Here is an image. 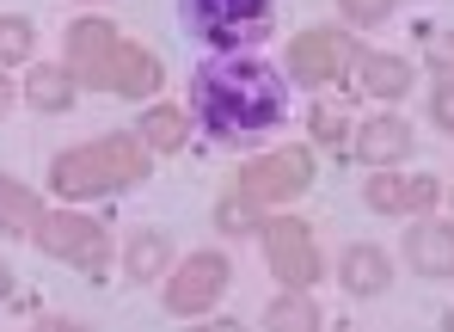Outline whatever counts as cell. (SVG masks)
<instances>
[{"instance_id":"cell-1","label":"cell","mask_w":454,"mask_h":332,"mask_svg":"<svg viewBox=\"0 0 454 332\" xmlns=\"http://www.w3.org/2000/svg\"><path fill=\"white\" fill-rule=\"evenodd\" d=\"M191 111H197V123L215 136V142H258V136H270L277 123H283V111H289V86L277 81V68L270 62H258V56H215V62H203L197 75H191Z\"/></svg>"},{"instance_id":"cell-2","label":"cell","mask_w":454,"mask_h":332,"mask_svg":"<svg viewBox=\"0 0 454 332\" xmlns=\"http://www.w3.org/2000/svg\"><path fill=\"white\" fill-rule=\"evenodd\" d=\"M68 68L80 86H98V92H153L166 81L160 62H153L142 43H129L111 19H80L68 25Z\"/></svg>"},{"instance_id":"cell-3","label":"cell","mask_w":454,"mask_h":332,"mask_svg":"<svg viewBox=\"0 0 454 332\" xmlns=\"http://www.w3.org/2000/svg\"><path fill=\"white\" fill-rule=\"evenodd\" d=\"M148 142L142 136H98V142H86V148H68V154H56L50 161V185L62 191V197H105V191H123V185H142L148 178Z\"/></svg>"},{"instance_id":"cell-4","label":"cell","mask_w":454,"mask_h":332,"mask_svg":"<svg viewBox=\"0 0 454 332\" xmlns=\"http://www.w3.org/2000/svg\"><path fill=\"white\" fill-rule=\"evenodd\" d=\"M191 37L215 43V50H246L270 31L277 19V0H178Z\"/></svg>"},{"instance_id":"cell-5","label":"cell","mask_w":454,"mask_h":332,"mask_svg":"<svg viewBox=\"0 0 454 332\" xmlns=\"http://www.w3.org/2000/svg\"><path fill=\"white\" fill-rule=\"evenodd\" d=\"M313 185V154L307 148H277V154H258V161L239 166V191L264 209V203H289Z\"/></svg>"},{"instance_id":"cell-6","label":"cell","mask_w":454,"mask_h":332,"mask_svg":"<svg viewBox=\"0 0 454 332\" xmlns=\"http://www.w3.org/2000/svg\"><path fill=\"white\" fill-rule=\"evenodd\" d=\"M37 247L50 252V258H62V265H80L86 277H98V271H105V258H111L105 228H98V222H86V216H74V209L43 216V222H37Z\"/></svg>"},{"instance_id":"cell-7","label":"cell","mask_w":454,"mask_h":332,"mask_svg":"<svg viewBox=\"0 0 454 332\" xmlns=\"http://www.w3.org/2000/svg\"><path fill=\"white\" fill-rule=\"evenodd\" d=\"M258 234H264V258H270L277 283H289V289H313V283H319V247H313V228H307V222L277 216V222L258 228Z\"/></svg>"},{"instance_id":"cell-8","label":"cell","mask_w":454,"mask_h":332,"mask_svg":"<svg viewBox=\"0 0 454 332\" xmlns=\"http://www.w3.org/2000/svg\"><path fill=\"white\" fill-rule=\"evenodd\" d=\"M356 62V37L344 31H301L289 43V75L301 86H338Z\"/></svg>"},{"instance_id":"cell-9","label":"cell","mask_w":454,"mask_h":332,"mask_svg":"<svg viewBox=\"0 0 454 332\" xmlns=\"http://www.w3.org/2000/svg\"><path fill=\"white\" fill-rule=\"evenodd\" d=\"M227 289V258L222 252H191L172 283H166V314H209Z\"/></svg>"},{"instance_id":"cell-10","label":"cell","mask_w":454,"mask_h":332,"mask_svg":"<svg viewBox=\"0 0 454 332\" xmlns=\"http://www.w3.org/2000/svg\"><path fill=\"white\" fill-rule=\"evenodd\" d=\"M436 197H442V185L430 172H387V166H375L369 185H363V203L375 216H430Z\"/></svg>"},{"instance_id":"cell-11","label":"cell","mask_w":454,"mask_h":332,"mask_svg":"<svg viewBox=\"0 0 454 332\" xmlns=\"http://www.w3.org/2000/svg\"><path fill=\"white\" fill-rule=\"evenodd\" d=\"M405 258H411V271H424V277H449L454 271V222H411L405 228Z\"/></svg>"},{"instance_id":"cell-12","label":"cell","mask_w":454,"mask_h":332,"mask_svg":"<svg viewBox=\"0 0 454 332\" xmlns=\"http://www.w3.org/2000/svg\"><path fill=\"white\" fill-rule=\"evenodd\" d=\"M411 142H418V136H411V123H405V117H369V123L356 130V154H363L369 166L405 161V154H411Z\"/></svg>"},{"instance_id":"cell-13","label":"cell","mask_w":454,"mask_h":332,"mask_svg":"<svg viewBox=\"0 0 454 332\" xmlns=\"http://www.w3.org/2000/svg\"><path fill=\"white\" fill-rule=\"evenodd\" d=\"M338 283L350 289V296H380L387 283H393V265H387V252L380 247H344V258H338Z\"/></svg>"},{"instance_id":"cell-14","label":"cell","mask_w":454,"mask_h":332,"mask_svg":"<svg viewBox=\"0 0 454 332\" xmlns=\"http://www.w3.org/2000/svg\"><path fill=\"white\" fill-rule=\"evenodd\" d=\"M37 222H43V203L31 185H19L12 172H0V234H19V241H37Z\"/></svg>"},{"instance_id":"cell-15","label":"cell","mask_w":454,"mask_h":332,"mask_svg":"<svg viewBox=\"0 0 454 332\" xmlns=\"http://www.w3.org/2000/svg\"><path fill=\"white\" fill-rule=\"evenodd\" d=\"M74 68H56V62H37L31 68V81L19 86L25 99H31V111H68L74 105Z\"/></svg>"},{"instance_id":"cell-16","label":"cell","mask_w":454,"mask_h":332,"mask_svg":"<svg viewBox=\"0 0 454 332\" xmlns=\"http://www.w3.org/2000/svg\"><path fill=\"white\" fill-rule=\"evenodd\" d=\"M418 86V68L405 62V56H363V92H375V99H405Z\"/></svg>"},{"instance_id":"cell-17","label":"cell","mask_w":454,"mask_h":332,"mask_svg":"<svg viewBox=\"0 0 454 332\" xmlns=\"http://www.w3.org/2000/svg\"><path fill=\"white\" fill-rule=\"evenodd\" d=\"M136 136L148 142L153 154H178V142L191 136V117H184L178 105H148L142 123H136Z\"/></svg>"},{"instance_id":"cell-18","label":"cell","mask_w":454,"mask_h":332,"mask_svg":"<svg viewBox=\"0 0 454 332\" xmlns=\"http://www.w3.org/2000/svg\"><path fill=\"white\" fill-rule=\"evenodd\" d=\"M264 320L277 332H319V308H313L307 289H289V296H277V302L264 308Z\"/></svg>"},{"instance_id":"cell-19","label":"cell","mask_w":454,"mask_h":332,"mask_svg":"<svg viewBox=\"0 0 454 332\" xmlns=\"http://www.w3.org/2000/svg\"><path fill=\"white\" fill-rule=\"evenodd\" d=\"M123 265H129V277H136V283H153V277L172 265V247H166V234H153V228H148V234H136Z\"/></svg>"},{"instance_id":"cell-20","label":"cell","mask_w":454,"mask_h":332,"mask_svg":"<svg viewBox=\"0 0 454 332\" xmlns=\"http://www.w3.org/2000/svg\"><path fill=\"white\" fill-rule=\"evenodd\" d=\"M31 56V19L0 12V62H25Z\"/></svg>"},{"instance_id":"cell-21","label":"cell","mask_w":454,"mask_h":332,"mask_svg":"<svg viewBox=\"0 0 454 332\" xmlns=\"http://www.w3.org/2000/svg\"><path fill=\"white\" fill-rule=\"evenodd\" d=\"M252 197L239 191V197H222V209H215V222H222V234H252Z\"/></svg>"},{"instance_id":"cell-22","label":"cell","mask_w":454,"mask_h":332,"mask_svg":"<svg viewBox=\"0 0 454 332\" xmlns=\"http://www.w3.org/2000/svg\"><path fill=\"white\" fill-rule=\"evenodd\" d=\"M338 6H344V19H350V25H380L399 0H338Z\"/></svg>"},{"instance_id":"cell-23","label":"cell","mask_w":454,"mask_h":332,"mask_svg":"<svg viewBox=\"0 0 454 332\" xmlns=\"http://www.w3.org/2000/svg\"><path fill=\"white\" fill-rule=\"evenodd\" d=\"M424 62H430L436 75H454V31H436V37H424Z\"/></svg>"},{"instance_id":"cell-24","label":"cell","mask_w":454,"mask_h":332,"mask_svg":"<svg viewBox=\"0 0 454 332\" xmlns=\"http://www.w3.org/2000/svg\"><path fill=\"white\" fill-rule=\"evenodd\" d=\"M430 117H436V130L454 136V75H442V86L430 92Z\"/></svg>"},{"instance_id":"cell-25","label":"cell","mask_w":454,"mask_h":332,"mask_svg":"<svg viewBox=\"0 0 454 332\" xmlns=\"http://www.w3.org/2000/svg\"><path fill=\"white\" fill-rule=\"evenodd\" d=\"M313 136L332 148V142H344V111H332V105H313Z\"/></svg>"},{"instance_id":"cell-26","label":"cell","mask_w":454,"mask_h":332,"mask_svg":"<svg viewBox=\"0 0 454 332\" xmlns=\"http://www.w3.org/2000/svg\"><path fill=\"white\" fill-rule=\"evenodd\" d=\"M12 105H19V86H12V81H6V75H0V117H6Z\"/></svg>"},{"instance_id":"cell-27","label":"cell","mask_w":454,"mask_h":332,"mask_svg":"<svg viewBox=\"0 0 454 332\" xmlns=\"http://www.w3.org/2000/svg\"><path fill=\"white\" fill-rule=\"evenodd\" d=\"M0 302H12V271L0 265Z\"/></svg>"},{"instance_id":"cell-28","label":"cell","mask_w":454,"mask_h":332,"mask_svg":"<svg viewBox=\"0 0 454 332\" xmlns=\"http://www.w3.org/2000/svg\"><path fill=\"white\" fill-rule=\"evenodd\" d=\"M442 327H449V332H454V308H449V314H442Z\"/></svg>"}]
</instances>
